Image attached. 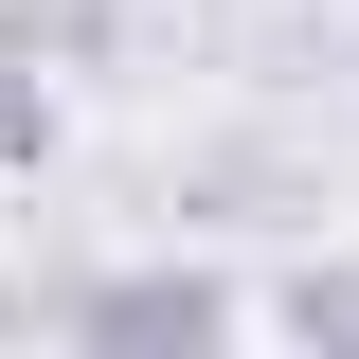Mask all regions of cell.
Instances as JSON below:
<instances>
[{"mask_svg": "<svg viewBox=\"0 0 359 359\" xmlns=\"http://www.w3.org/2000/svg\"><path fill=\"white\" fill-rule=\"evenodd\" d=\"M54 323H72L90 359H198V341H233L252 306H233L216 269H90V287H72Z\"/></svg>", "mask_w": 359, "mask_h": 359, "instance_id": "obj_1", "label": "cell"}, {"mask_svg": "<svg viewBox=\"0 0 359 359\" xmlns=\"http://www.w3.org/2000/svg\"><path fill=\"white\" fill-rule=\"evenodd\" d=\"M0 36L36 54V72H108L126 54V0H0Z\"/></svg>", "mask_w": 359, "mask_h": 359, "instance_id": "obj_2", "label": "cell"}, {"mask_svg": "<svg viewBox=\"0 0 359 359\" xmlns=\"http://www.w3.org/2000/svg\"><path fill=\"white\" fill-rule=\"evenodd\" d=\"M36 162H54V72L0 36V180H36Z\"/></svg>", "mask_w": 359, "mask_h": 359, "instance_id": "obj_3", "label": "cell"}, {"mask_svg": "<svg viewBox=\"0 0 359 359\" xmlns=\"http://www.w3.org/2000/svg\"><path fill=\"white\" fill-rule=\"evenodd\" d=\"M269 323H287V341H341V359H359V252H341V269H287V306H269Z\"/></svg>", "mask_w": 359, "mask_h": 359, "instance_id": "obj_4", "label": "cell"}]
</instances>
